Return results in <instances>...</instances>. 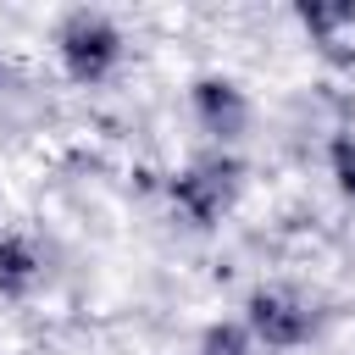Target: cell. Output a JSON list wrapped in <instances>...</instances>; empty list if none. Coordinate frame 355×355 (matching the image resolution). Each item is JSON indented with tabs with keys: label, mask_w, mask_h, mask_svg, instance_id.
<instances>
[{
	"label": "cell",
	"mask_w": 355,
	"mask_h": 355,
	"mask_svg": "<svg viewBox=\"0 0 355 355\" xmlns=\"http://www.w3.org/2000/svg\"><path fill=\"white\" fill-rule=\"evenodd\" d=\"M239 194H244V161H239V150H216V144L194 150L166 178V205L189 233L222 227V216L239 205Z\"/></svg>",
	"instance_id": "obj_1"
},
{
	"label": "cell",
	"mask_w": 355,
	"mask_h": 355,
	"mask_svg": "<svg viewBox=\"0 0 355 355\" xmlns=\"http://www.w3.org/2000/svg\"><path fill=\"white\" fill-rule=\"evenodd\" d=\"M50 44H55L61 72H67L78 89H100V83H111L116 67H122V55H128V33H122V22H116L111 11H100V6H72V11H61Z\"/></svg>",
	"instance_id": "obj_2"
},
{
	"label": "cell",
	"mask_w": 355,
	"mask_h": 355,
	"mask_svg": "<svg viewBox=\"0 0 355 355\" xmlns=\"http://www.w3.org/2000/svg\"><path fill=\"white\" fill-rule=\"evenodd\" d=\"M244 333H250V344L255 349H266V355H288V349H305L311 338H316V327H322V311H316V300L305 294V288H294V283H255L250 294H244Z\"/></svg>",
	"instance_id": "obj_3"
},
{
	"label": "cell",
	"mask_w": 355,
	"mask_h": 355,
	"mask_svg": "<svg viewBox=\"0 0 355 355\" xmlns=\"http://www.w3.org/2000/svg\"><path fill=\"white\" fill-rule=\"evenodd\" d=\"M189 116H194V128L205 133V144H216V150H233L244 133H250V94H244V83L239 78H227V72H200L194 83H189Z\"/></svg>",
	"instance_id": "obj_4"
},
{
	"label": "cell",
	"mask_w": 355,
	"mask_h": 355,
	"mask_svg": "<svg viewBox=\"0 0 355 355\" xmlns=\"http://www.w3.org/2000/svg\"><path fill=\"white\" fill-rule=\"evenodd\" d=\"M294 22H300V33L311 39V50L327 67H338V72L355 67V0H311V6H294Z\"/></svg>",
	"instance_id": "obj_5"
},
{
	"label": "cell",
	"mask_w": 355,
	"mask_h": 355,
	"mask_svg": "<svg viewBox=\"0 0 355 355\" xmlns=\"http://www.w3.org/2000/svg\"><path fill=\"white\" fill-rule=\"evenodd\" d=\"M44 283V250L33 233H0V300H28Z\"/></svg>",
	"instance_id": "obj_6"
},
{
	"label": "cell",
	"mask_w": 355,
	"mask_h": 355,
	"mask_svg": "<svg viewBox=\"0 0 355 355\" xmlns=\"http://www.w3.org/2000/svg\"><path fill=\"white\" fill-rule=\"evenodd\" d=\"M327 172H333V189L355 200V128H338L327 139Z\"/></svg>",
	"instance_id": "obj_7"
},
{
	"label": "cell",
	"mask_w": 355,
	"mask_h": 355,
	"mask_svg": "<svg viewBox=\"0 0 355 355\" xmlns=\"http://www.w3.org/2000/svg\"><path fill=\"white\" fill-rule=\"evenodd\" d=\"M200 355H255V344H250L244 322H211L200 333Z\"/></svg>",
	"instance_id": "obj_8"
},
{
	"label": "cell",
	"mask_w": 355,
	"mask_h": 355,
	"mask_svg": "<svg viewBox=\"0 0 355 355\" xmlns=\"http://www.w3.org/2000/svg\"><path fill=\"white\" fill-rule=\"evenodd\" d=\"M255 355H266V349H255Z\"/></svg>",
	"instance_id": "obj_9"
},
{
	"label": "cell",
	"mask_w": 355,
	"mask_h": 355,
	"mask_svg": "<svg viewBox=\"0 0 355 355\" xmlns=\"http://www.w3.org/2000/svg\"><path fill=\"white\" fill-rule=\"evenodd\" d=\"M0 78H6V67H0Z\"/></svg>",
	"instance_id": "obj_10"
}]
</instances>
